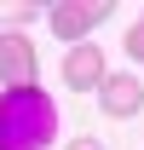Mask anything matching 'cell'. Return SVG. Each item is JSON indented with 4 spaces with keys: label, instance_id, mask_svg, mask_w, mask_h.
<instances>
[{
    "label": "cell",
    "instance_id": "6da1fadb",
    "mask_svg": "<svg viewBox=\"0 0 144 150\" xmlns=\"http://www.w3.org/2000/svg\"><path fill=\"white\" fill-rule=\"evenodd\" d=\"M58 139V104L40 87L0 93V150H46Z\"/></svg>",
    "mask_w": 144,
    "mask_h": 150
},
{
    "label": "cell",
    "instance_id": "7a4b0ae2",
    "mask_svg": "<svg viewBox=\"0 0 144 150\" xmlns=\"http://www.w3.org/2000/svg\"><path fill=\"white\" fill-rule=\"evenodd\" d=\"M109 0H58L52 12H46V23H52V35L64 40V46H87V35L98 29V23H109Z\"/></svg>",
    "mask_w": 144,
    "mask_h": 150
},
{
    "label": "cell",
    "instance_id": "3957f363",
    "mask_svg": "<svg viewBox=\"0 0 144 150\" xmlns=\"http://www.w3.org/2000/svg\"><path fill=\"white\" fill-rule=\"evenodd\" d=\"M0 81L12 87H40V52L29 35H0Z\"/></svg>",
    "mask_w": 144,
    "mask_h": 150
},
{
    "label": "cell",
    "instance_id": "277c9868",
    "mask_svg": "<svg viewBox=\"0 0 144 150\" xmlns=\"http://www.w3.org/2000/svg\"><path fill=\"white\" fill-rule=\"evenodd\" d=\"M98 110L109 115V121H133V115L144 110V81L138 75H104V87H98Z\"/></svg>",
    "mask_w": 144,
    "mask_h": 150
},
{
    "label": "cell",
    "instance_id": "5b68a950",
    "mask_svg": "<svg viewBox=\"0 0 144 150\" xmlns=\"http://www.w3.org/2000/svg\"><path fill=\"white\" fill-rule=\"evenodd\" d=\"M104 52H98V46H69V52H64V87H69V93H98V87H104Z\"/></svg>",
    "mask_w": 144,
    "mask_h": 150
},
{
    "label": "cell",
    "instance_id": "8992f818",
    "mask_svg": "<svg viewBox=\"0 0 144 150\" xmlns=\"http://www.w3.org/2000/svg\"><path fill=\"white\" fill-rule=\"evenodd\" d=\"M0 23H6V35H18L23 23H35V6L29 0H0Z\"/></svg>",
    "mask_w": 144,
    "mask_h": 150
},
{
    "label": "cell",
    "instance_id": "52a82bcc",
    "mask_svg": "<svg viewBox=\"0 0 144 150\" xmlns=\"http://www.w3.org/2000/svg\"><path fill=\"white\" fill-rule=\"evenodd\" d=\"M127 58H138V64H144V18L127 29Z\"/></svg>",
    "mask_w": 144,
    "mask_h": 150
},
{
    "label": "cell",
    "instance_id": "ba28073f",
    "mask_svg": "<svg viewBox=\"0 0 144 150\" xmlns=\"http://www.w3.org/2000/svg\"><path fill=\"white\" fill-rule=\"evenodd\" d=\"M69 150H104V144H98L92 133H81V139H69Z\"/></svg>",
    "mask_w": 144,
    "mask_h": 150
}]
</instances>
